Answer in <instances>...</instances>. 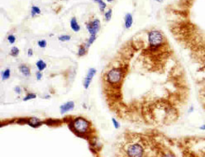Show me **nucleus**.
<instances>
[{
    "label": "nucleus",
    "instance_id": "nucleus-1",
    "mask_svg": "<svg viewBox=\"0 0 205 157\" xmlns=\"http://www.w3.org/2000/svg\"><path fill=\"white\" fill-rule=\"evenodd\" d=\"M72 127L75 132L85 134L90 128V123L83 117H76L72 122Z\"/></svg>",
    "mask_w": 205,
    "mask_h": 157
},
{
    "label": "nucleus",
    "instance_id": "nucleus-2",
    "mask_svg": "<svg viewBox=\"0 0 205 157\" xmlns=\"http://www.w3.org/2000/svg\"><path fill=\"white\" fill-rule=\"evenodd\" d=\"M86 27L90 35H96L100 29V21L98 19H94V21L86 24Z\"/></svg>",
    "mask_w": 205,
    "mask_h": 157
},
{
    "label": "nucleus",
    "instance_id": "nucleus-3",
    "mask_svg": "<svg viewBox=\"0 0 205 157\" xmlns=\"http://www.w3.org/2000/svg\"><path fill=\"white\" fill-rule=\"evenodd\" d=\"M96 72L97 71H96V70L94 68L89 69V71L87 72V75H86L85 79V82H84V87H85V88H88L89 87V84L91 83L93 78L95 75Z\"/></svg>",
    "mask_w": 205,
    "mask_h": 157
},
{
    "label": "nucleus",
    "instance_id": "nucleus-4",
    "mask_svg": "<svg viewBox=\"0 0 205 157\" xmlns=\"http://www.w3.org/2000/svg\"><path fill=\"white\" fill-rule=\"evenodd\" d=\"M203 146L200 147L198 150V154L197 153H188L189 157H205V137L201 138Z\"/></svg>",
    "mask_w": 205,
    "mask_h": 157
},
{
    "label": "nucleus",
    "instance_id": "nucleus-5",
    "mask_svg": "<svg viewBox=\"0 0 205 157\" xmlns=\"http://www.w3.org/2000/svg\"><path fill=\"white\" fill-rule=\"evenodd\" d=\"M133 23V18L131 16V13H127L124 18V25H125L126 29H129L131 28V27L132 26Z\"/></svg>",
    "mask_w": 205,
    "mask_h": 157
},
{
    "label": "nucleus",
    "instance_id": "nucleus-6",
    "mask_svg": "<svg viewBox=\"0 0 205 157\" xmlns=\"http://www.w3.org/2000/svg\"><path fill=\"white\" fill-rule=\"evenodd\" d=\"M74 108V102H67L66 104H63L61 106V113H65L66 112L72 110Z\"/></svg>",
    "mask_w": 205,
    "mask_h": 157
},
{
    "label": "nucleus",
    "instance_id": "nucleus-7",
    "mask_svg": "<svg viewBox=\"0 0 205 157\" xmlns=\"http://www.w3.org/2000/svg\"><path fill=\"white\" fill-rule=\"evenodd\" d=\"M19 70H20V72L23 74V75L26 76V77H30V75H31L30 68L28 65H26V64H21L19 66Z\"/></svg>",
    "mask_w": 205,
    "mask_h": 157
},
{
    "label": "nucleus",
    "instance_id": "nucleus-8",
    "mask_svg": "<svg viewBox=\"0 0 205 157\" xmlns=\"http://www.w3.org/2000/svg\"><path fill=\"white\" fill-rule=\"evenodd\" d=\"M70 27H71V29L73 30L74 32H79L80 30V26L78 24L77 20H76V18H73L71 19V21H70Z\"/></svg>",
    "mask_w": 205,
    "mask_h": 157
},
{
    "label": "nucleus",
    "instance_id": "nucleus-9",
    "mask_svg": "<svg viewBox=\"0 0 205 157\" xmlns=\"http://www.w3.org/2000/svg\"><path fill=\"white\" fill-rule=\"evenodd\" d=\"M46 64L42 60H40L36 62V68L38 69L39 71H42L46 69Z\"/></svg>",
    "mask_w": 205,
    "mask_h": 157
},
{
    "label": "nucleus",
    "instance_id": "nucleus-10",
    "mask_svg": "<svg viewBox=\"0 0 205 157\" xmlns=\"http://www.w3.org/2000/svg\"><path fill=\"white\" fill-rule=\"evenodd\" d=\"M39 122H40V120H39L38 118H36V117H32V118L29 119L28 124L30 126H34L35 127L36 125H38Z\"/></svg>",
    "mask_w": 205,
    "mask_h": 157
},
{
    "label": "nucleus",
    "instance_id": "nucleus-11",
    "mask_svg": "<svg viewBox=\"0 0 205 157\" xmlns=\"http://www.w3.org/2000/svg\"><path fill=\"white\" fill-rule=\"evenodd\" d=\"M10 70L9 69H6L4 71H3V73H2V79L3 80H8V79H9V77H10Z\"/></svg>",
    "mask_w": 205,
    "mask_h": 157
},
{
    "label": "nucleus",
    "instance_id": "nucleus-12",
    "mask_svg": "<svg viewBox=\"0 0 205 157\" xmlns=\"http://www.w3.org/2000/svg\"><path fill=\"white\" fill-rule=\"evenodd\" d=\"M40 13L41 10L38 7L32 6V17H35L36 14H40Z\"/></svg>",
    "mask_w": 205,
    "mask_h": 157
},
{
    "label": "nucleus",
    "instance_id": "nucleus-13",
    "mask_svg": "<svg viewBox=\"0 0 205 157\" xmlns=\"http://www.w3.org/2000/svg\"><path fill=\"white\" fill-rule=\"evenodd\" d=\"M18 54H19V49L16 47H12L11 49V52H10V55H11L12 56L17 57V56H18Z\"/></svg>",
    "mask_w": 205,
    "mask_h": 157
},
{
    "label": "nucleus",
    "instance_id": "nucleus-14",
    "mask_svg": "<svg viewBox=\"0 0 205 157\" xmlns=\"http://www.w3.org/2000/svg\"><path fill=\"white\" fill-rule=\"evenodd\" d=\"M96 40V35H90V37L89 39V41L87 42V45H86V47L89 48V47L91 46L92 44L94 42V41Z\"/></svg>",
    "mask_w": 205,
    "mask_h": 157
},
{
    "label": "nucleus",
    "instance_id": "nucleus-15",
    "mask_svg": "<svg viewBox=\"0 0 205 157\" xmlns=\"http://www.w3.org/2000/svg\"><path fill=\"white\" fill-rule=\"evenodd\" d=\"M94 2H96L99 5V8H100V10L103 12L104 8H106V3L103 1V0H94Z\"/></svg>",
    "mask_w": 205,
    "mask_h": 157
},
{
    "label": "nucleus",
    "instance_id": "nucleus-16",
    "mask_svg": "<svg viewBox=\"0 0 205 157\" xmlns=\"http://www.w3.org/2000/svg\"><path fill=\"white\" fill-rule=\"evenodd\" d=\"M86 51H87L86 47H85V46H83V45H81L80 48H79V53H78V55H79L80 56H85L86 54Z\"/></svg>",
    "mask_w": 205,
    "mask_h": 157
},
{
    "label": "nucleus",
    "instance_id": "nucleus-17",
    "mask_svg": "<svg viewBox=\"0 0 205 157\" xmlns=\"http://www.w3.org/2000/svg\"><path fill=\"white\" fill-rule=\"evenodd\" d=\"M36 98V95L35 93H28L24 99H23V101H28V100H31V99H34Z\"/></svg>",
    "mask_w": 205,
    "mask_h": 157
},
{
    "label": "nucleus",
    "instance_id": "nucleus-18",
    "mask_svg": "<svg viewBox=\"0 0 205 157\" xmlns=\"http://www.w3.org/2000/svg\"><path fill=\"white\" fill-rule=\"evenodd\" d=\"M104 16H105V20L107 22H109L111 18H112V9H108V11L105 12Z\"/></svg>",
    "mask_w": 205,
    "mask_h": 157
},
{
    "label": "nucleus",
    "instance_id": "nucleus-19",
    "mask_svg": "<svg viewBox=\"0 0 205 157\" xmlns=\"http://www.w3.org/2000/svg\"><path fill=\"white\" fill-rule=\"evenodd\" d=\"M70 36L69 35H63V36H61L60 37H59V40L61 41H69L70 40Z\"/></svg>",
    "mask_w": 205,
    "mask_h": 157
},
{
    "label": "nucleus",
    "instance_id": "nucleus-20",
    "mask_svg": "<svg viewBox=\"0 0 205 157\" xmlns=\"http://www.w3.org/2000/svg\"><path fill=\"white\" fill-rule=\"evenodd\" d=\"M8 42H9L10 44H13V43H15V41H16V37H15V36L13 35L8 36Z\"/></svg>",
    "mask_w": 205,
    "mask_h": 157
},
{
    "label": "nucleus",
    "instance_id": "nucleus-21",
    "mask_svg": "<svg viewBox=\"0 0 205 157\" xmlns=\"http://www.w3.org/2000/svg\"><path fill=\"white\" fill-rule=\"evenodd\" d=\"M112 122H113V125H114L115 129H118L120 128L119 122H118V120L116 118H112Z\"/></svg>",
    "mask_w": 205,
    "mask_h": 157
},
{
    "label": "nucleus",
    "instance_id": "nucleus-22",
    "mask_svg": "<svg viewBox=\"0 0 205 157\" xmlns=\"http://www.w3.org/2000/svg\"><path fill=\"white\" fill-rule=\"evenodd\" d=\"M38 46L41 48H45L46 47V41L45 40H41L38 41Z\"/></svg>",
    "mask_w": 205,
    "mask_h": 157
},
{
    "label": "nucleus",
    "instance_id": "nucleus-23",
    "mask_svg": "<svg viewBox=\"0 0 205 157\" xmlns=\"http://www.w3.org/2000/svg\"><path fill=\"white\" fill-rule=\"evenodd\" d=\"M36 79H37L38 80H40L42 78V74H41V72H40V71L36 72Z\"/></svg>",
    "mask_w": 205,
    "mask_h": 157
},
{
    "label": "nucleus",
    "instance_id": "nucleus-24",
    "mask_svg": "<svg viewBox=\"0 0 205 157\" xmlns=\"http://www.w3.org/2000/svg\"><path fill=\"white\" fill-rule=\"evenodd\" d=\"M14 91H15L17 94H20V93H22V92H21V88L19 87V86H17V87L14 88Z\"/></svg>",
    "mask_w": 205,
    "mask_h": 157
},
{
    "label": "nucleus",
    "instance_id": "nucleus-25",
    "mask_svg": "<svg viewBox=\"0 0 205 157\" xmlns=\"http://www.w3.org/2000/svg\"><path fill=\"white\" fill-rule=\"evenodd\" d=\"M32 55H33L32 50V49H29L28 50V56H32Z\"/></svg>",
    "mask_w": 205,
    "mask_h": 157
},
{
    "label": "nucleus",
    "instance_id": "nucleus-26",
    "mask_svg": "<svg viewBox=\"0 0 205 157\" xmlns=\"http://www.w3.org/2000/svg\"><path fill=\"white\" fill-rule=\"evenodd\" d=\"M199 130H202V131H205V123L203 124L201 127H199Z\"/></svg>",
    "mask_w": 205,
    "mask_h": 157
},
{
    "label": "nucleus",
    "instance_id": "nucleus-27",
    "mask_svg": "<svg viewBox=\"0 0 205 157\" xmlns=\"http://www.w3.org/2000/svg\"><path fill=\"white\" fill-rule=\"evenodd\" d=\"M193 111H194V107H190L189 109L188 110V112H193Z\"/></svg>",
    "mask_w": 205,
    "mask_h": 157
},
{
    "label": "nucleus",
    "instance_id": "nucleus-28",
    "mask_svg": "<svg viewBox=\"0 0 205 157\" xmlns=\"http://www.w3.org/2000/svg\"><path fill=\"white\" fill-rule=\"evenodd\" d=\"M155 1H157V2H159V3H161V2H162L163 0H155Z\"/></svg>",
    "mask_w": 205,
    "mask_h": 157
},
{
    "label": "nucleus",
    "instance_id": "nucleus-29",
    "mask_svg": "<svg viewBox=\"0 0 205 157\" xmlns=\"http://www.w3.org/2000/svg\"><path fill=\"white\" fill-rule=\"evenodd\" d=\"M107 1H108V2H109V3H110V2H113L114 0H107Z\"/></svg>",
    "mask_w": 205,
    "mask_h": 157
}]
</instances>
